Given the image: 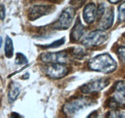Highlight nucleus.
<instances>
[{"label":"nucleus","mask_w":125,"mask_h":118,"mask_svg":"<svg viewBox=\"0 0 125 118\" xmlns=\"http://www.w3.org/2000/svg\"><path fill=\"white\" fill-rule=\"evenodd\" d=\"M89 66L91 70L99 72L110 73L117 69V62L108 54H100L89 61Z\"/></svg>","instance_id":"1"},{"label":"nucleus","mask_w":125,"mask_h":118,"mask_svg":"<svg viewBox=\"0 0 125 118\" xmlns=\"http://www.w3.org/2000/svg\"><path fill=\"white\" fill-rule=\"evenodd\" d=\"M92 104L93 100L90 98H78L66 103L63 106V111L67 115L73 116Z\"/></svg>","instance_id":"2"},{"label":"nucleus","mask_w":125,"mask_h":118,"mask_svg":"<svg viewBox=\"0 0 125 118\" xmlns=\"http://www.w3.org/2000/svg\"><path fill=\"white\" fill-rule=\"evenodd\" d=\"M107 38L108 34L104 30H97L86 36L82 43L86 46H97L105 43Z\"/></svg>","instance_id":"3"},{"label":"nucleus","mask_w":125,"mask_h":118,"mask_svg":"<svg viewBox=\"0 0 125 118\" xmlns=\"http://www.w3.org/2000/svg\"><path fill=\"white\" fill-rule=\"evenodd\" d=\"M75 15V10L73 7H68L61 14L54 28L56 29L67 30L70 28Z\"/></svg>","instance_id":"4"},{"label":"nucleus","mask_w":125,"mask_h":118,"mask_svg":"<svg viewBox=\"0 0 125 118\" xmlns=\"http://www.w3.org/2000/svg\"><path fill=\"white\" fill-rule=\"evenodd\" d=\"M46 74L52 79H60L65 77L68 73V68L62 63H52L46 67Z\"/></svg>","instance_id":"5"},{"label":"nucleus","mask_w":125,"mask_h":118,"mask_svg":"<svg viewBox=\"0 0 125 118\" xmlns=\"http://www.w3.org/2000/svg\"><path fill=\"white\" fill-rule=\"evenodd\" d=\"M41 60L45 63L65 64L68 62V57L65 52H48L42 54Z\"/></svg>","instance_id":"6"},{"label":"nucleus","mask_w":125,"mask_h":118,"mask_svg":"<svg viewBox=\"0 0 125 118\" xmlns=\"http://www.w3.org/2000/svg\"><path fill=\"white\" fill-rule=\"evenodd\" d=\"M53 9V6L50 5H35L29 9V18L31 20H35L43 15L49 14Z\"/></svg>","instance_id":"7"},{"label":"nucleus","mask_w":125,"mask_h":118,"mask_svg":"<svg viewBox=\"0 0 125 118\" xmlns=\"http://www.w3.org/2000/svg\"><path fill=\"white\" fill-rule=\"evenodd\" d=\"M109 84V81L106 79H100L91 82L84 84L81 87V91L84 93L99 92L104 89Z\"/></svg>","instance_id":"8"},{"label":"nucleus","mask_w":125,"mask_h":118,"mask_svg":"<svg viewBox=\"0 0 125 118\" xmlns=\"http://www.w3.org/2000/svg\"><path fill=\"white\" fill-rule=\"evenodd\" d=\"M114 19V13L113 10L109 9L105 12L100 20L99 27L101 30H106L111 28L113 25Z\"/></svg>","instance_id":"9"},{"label":"nucleus","mask_w":125,"mask_h":118,"mask_svg":"<svg viewBox=\"0 0 125 118\" xmlns=\"http://www.w3.org/2000/svg\"><path fill=\"white\" fill-rule=\"evenodd\" d=\"M96 17V6L94 3L87 5L83 11V18L87 23H92Z\"/></svg>","instance_id":"10"},{"label":"nucleus","mask_w":125,"mask_h":118,"mask_svg":"<svg viewBox=\"0 0 125 118\" xmlns=\"http://www.w3.org/2000/svg\"><path fill=\"white\" fill-rule=\"evenodd\" d=\"M114 99L118 104H125V82L119 81L116 84Z\"/></svg>","instance_id":"11"},{"label":"nucleus","mask_w":125,"mask_h":118,"mask_svg":"<svg viewBox=\"0 0 125 118\" xmlns=\"http://www.w3.org/2000/svg\"><path fill=\"white\" fill-rule=\"evenodd\" d=\"M84 31H85V29H84V25L82 24L80 18H78L72 29V33H71L72 39L74 41L79 40L84 34Z\"/></svg>","instance_id":"12"},{"label":"nucleus","mask_w":125,"mask_h":118,"mask_svg":"<svg viewBox=\"0 0 125 118\" xmlns=\"http://www.w3.org/2000/svg\"><path fill=\"white\" fill-rule=\"evenodd\" d=\"M20 86L17 82H13L10 84L8 92V101L12 103L15 100L20 93Z\"/></svg>","instance_id":"13"},{"label":"nucleus","mask_w":125,"mask_h":118,"mask_svg":"<svg viewBox=\"0 0 125 118\" xmlns=\"http://www.w3.org/2000/svg\"><path fill=\"white\" fill-rule=\"evenodd\" d=\"M13 44L12 39L9 36H6L4 45L5 56L8 59H10L13 55Z\"/></svg>","instance_id":"14"},{"label":"nucleus","mask_w":125,"mask_h":118,"mask_svg":"<svg viewBox=\"0 0 125 118\" xmlns=\"http://www.w3.org/2000/svg\"><path fill=\"white\" fill-rule=\"evenodd\" d=\"M15 62L17 65H26V64L28 63V61L27 58L26 57L25 55L24 54H23L22 53H17L16 54V57H15Z\"/></svg>","instance_id":"15"},{"label":"nucleus","mask_w":125,"mask_h":118,"mask_svg":"<svg viewBox=\"0 0 125 118\" xmlns=\"http://www.w3.org/2000/svg\"><path fill=\"white\" fill-rule=\"evenodd\" d=\"M118 21L120 22L125 21V1L118 7Z\"/></svg>","instance_id":"16"},{"label":"nucleus","mask_w":125,"mask_h":118,"mask_svg":"<svg viewBox=\"0 0 125 118\" xmlns=\"http://www.w3.org/2000/svg\"><path fill=\"white\" fill-rule=\"evenodd\" d=\"M109 118H125V113L118 110H112L109 113L108 115L107 116Z\"/></svg>","instance_id":"17"},{"label":"nucleus","mask_w":125,"mask_h":118,"mask_svg":"<svg viewBox=\"0 0 125 118\" xmlns=\"http://www.w3.org/2000/svg\"><path fill=\"white\" fill-rule=\"evenodd\" d=\"M105 13V5L104 3L100 4L96 9V17L98 20H100L101 17Z\"/></svg>","instance_id":"18"},{"label":"nucleus","mask_w":125,"mask_h":118,"mask_svg":"<svg viewBox=\"0 0 125 118\" xmlns=\"http://www.w3.org/2000/svg\"><path fill=\"white\" fill-rule=\"evenodd\" d=\"M65 38H61V39H59V40L56 41L54 43H51V44H49V45H46V47H50V48H55V47H58L61 46L62 44H63L65 43Z\"/></svg>","instance_id":"19"},{"label":"nucleus","mask_w":125,"mask_h":118,"mask_svg":"<svg viewBox=\"0 0 125 118\" xmlns=\"http://www.w3.org/2000/svg\"><path fill=\"white\" fill-rule=\"evenodd\" d=\"M117 53L120 59L123 62H125V47H120L117 50Z\"/></svg>","instance_id":"20"},{"label":"nucleus","mask_w":125,"mask_h":118,"mask_svg":"<svg viewBox=\"0 0 125 118\" xmlns=\"http://www.w3.org/2000/svg\"><path fill=\"white\" fill-rule=\"evenodd\" d=\"M6 17V8L4 4H0V19L4 20Z\"/></svg>","instance_id":"21"},{"label":"nucleus","mask_w":125,"mask_h":118,"mask_svg":"<svg viewBox=\"0 0 125 118\" xmlns=\"http://www.w3.org/2000/svg\"><path fill=\"white\" fill-rule=\"evenodd\" d=\"M85 0H72L71 4L76 7H79L84 3Z\"/></svg>","instance_id":"22"},{"label":"nucleus","mask_w":125,"mask_h":118,"mask_svg":"<svg viewBox=\"0 0 125 118\" xmlns=\"http://www.w3.org/2000/svg\"><path fill=\"white\" fill-rule=\"evenodd\" d=\"M121 1H122V0H109V1L112 4L118 3V2H120Z\"/></svg>","instance_id":"23"},{"label":"nucleus","mask_w":125,"mask_h":118,"mask_svg":"<svg viewBox=\"0 0 125 118\" xmlns=\"http://www.w3.org/2000/svg\"><path fill=\"white\" fill-rule=\"evenodd\" d=\"M20 116L17 113H12V114H11V117H12V118H17V117Z\"/></svg>","instance_id":"24"},{"label":"nucleus","mask_w":125,"mask_h":118,"mask_svg":"<svg viewBox=\"0 0 125 118\" xmlns=\"http://www.w3.org/2000/svg\"><path fill=\"white\" fill-rule=\"evenodd\" d=\"M50 1L54 3H60L62 1H63V0H50Z\"/></svg>","instance_id":"25"},{"label":"nucleus","mask_w":125,"mask_h":118,"mask_svg":"<svg viewBox=\"0 0 125 118\" xmlns=\"http://www.w3.org/2000/svg\"><path fill=\"white\" fill-rule=\"evenodd\" d=\"M29 74L28 73L24 74L23 76V77L24 79H27L29 78Z\"/></svg>","instance_id":"26"},{"label":"nucleus","mask_w":125,"mask_h":118,"mask_svg":"<svg viewBox=\"0 0 125 118\" xmlns=\"http://www.w3.org/2000/svg\"><path fill=\"white\" fill-rule=\"evenodd\" d=\"M2 45V37H0V49L1 48Z\"/></svg>","instance_id":"27"}]
</instances>
